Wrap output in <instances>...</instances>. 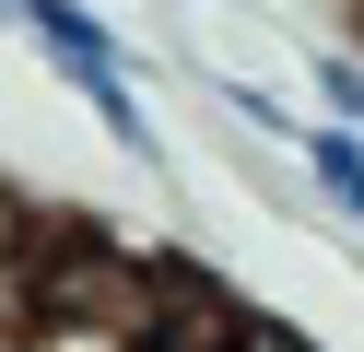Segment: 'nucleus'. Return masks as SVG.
<instances>
[{"label": "nucleus", "instance_id": "nucleus-3", "mask_svg": "<svg viewBox=\"0 0 364 352\" xmlns=\"http://www.w3.org/2000/svg\"><path fill=\"white\" fill-rule=\"evenodd\" d=\"M306 82H317V129H364V59L353 47H317Z\"/></svg>", "mask_w": 364, "mask_h": 352}, {"label": "nucleus", "instance_id": "nucleus-1", "mask_svg": "<svg viewBox=\"0 0 364 352\" xmlns=\"http://www.w3.org/2000/svg\"><path fill=\"white\" fill-rule=\"evenodd\" d=\"M12 23H24V47H36V59H48V70H59L71 94H82V82H106V70H129L118 23H106L95 0H24Z\"/></svg>", "mask_w": 364, "mask_h": 352}, {"label": "nucleus", "instance_id": "nucleus-7", "mask_svg": "<svg viewBox=\"0 0 364 352\" xmlns=\"http://www.w3.org/2000/svg\"><path fill=\"white\" fill-rule=\"evenodd\" d=\"M353 23H364V0H353Z\"/></svg>", "mask_w": 364, "mask_h": 352}, {"label": "nucleus", "instance_id": "nucleus-6", "mask_svg": "<svg viewBox=\"0 0 364 352\" xmlns=\"http://www.w3.org/2000/svg\"><path fill=\"white\" fill-rule=\"evenodd\" d=\"M12 12H24V0H0V23H12Z\"/></svg>", "mask_w": 364, "mask_h": 352}, {"label": "nucleus", "instance_id": "nucleus-2", "mask_svg": "<svg viewBox=\"0 0 364 352\" xmlns=\"http://www.w3.org/2000/svg\"><path fill=\"white\" fill-rule=\"evenodd\" d=\"M294 164H306V176H317V200H329L341 223L364 235V129H317V117H306V141H294Z\"/></svg>", "mask_w": 364, "mask_h": 352}, {"label": "nucleus", "instance_id": "nucleus-4", "mask_svg": "<svg viewBox=\"0 0 364 352\" xmlns=\"http://www.w3.org/2000/svg\"><path fill=\"white\" fill-rule=\"evenodd\" d=\"M235 352H317V341H306L294 317H259V305H247V341H235Z\"/></svg>", "mask_w": 364, "mask_h": 352}, {"label": "nucleus", "instance_id": "nucleus-5", "mask_svg": "<svg viewBox=\"0 0 364 352\" xmlns=\"http://www.w3.org/2000/svg\"><path fill=\"white\" fill-rule=\"evenodd\" d=\"M176 12H212V0H176Z\"/></svg>", "mask_w": 364, "mask_h": 352}]
</instances>
